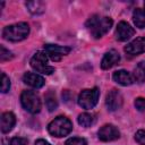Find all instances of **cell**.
I'll return each instance as SVG.
<instances>
[{"label":"cell","mask_w":145,"mask_h":145,"mask_svg":"<svg viewBox=\"0 0 145 145\" xmlns=\"http://www.w3.org/2000/svg\"><path fill=\"white\" fill-rule=\"evenodd\" d=\"M112 24L113 22L110 17H101L99 15H94L86 22V27L93 37L100 39L110 31Z\"/></svg>","instance_id":"6da1fadb"},{"label":"cell","mask_w":145,"mask_h":145,"mask_svg":"<svg viewBox=\"0 0 145 145\" xmlns=\"http://www.w3.org/2000/svg\"><path fill=\"white\" fill-rule=\"evenodd\" d=\"M29 33V26L27 23H17L9 26H6L2 31V35L6 40L11 42H18L28 36Z\"/></svg>","instance_id":"7a4b0ae2"},{"label":"cell","mask_w":145,"mask_h":145,"mask_svg":"<svg viewBox=\"0 0 145 145\" xmlns=\"http://www.w3.org/2000/svg\"><path fill=\"white\" fill-rule=\"evenodd\" d=\"M48 130L51 135L56 137H63L72 130V123L68 118L59 116L49 123Z\"/></svg>","instance_id":"3957f363"},{"label":"cell","mask_w":145,"mask_h":145,"mask_svg":"<svg viewBox=\"0 0 145 145\" xmlns=\"http://www.w3.org/2000/svg\"><path fill=\"white\" fill-rule=\"evenodd\" d=\"M20 102L25 110L31 113H37L41 110V101L39 95L33 91H24L20 95Z\"/></svg>","instance_id":"277c9868"},{"label":"cell","mask_w":145,"mask_h":145,"mask_svg":"<svg viewBox=\"0 0 145 145\" xmlns=\"http://www.w3.org/2000/svg\"><path fill=\"white\" fill-rule=\"evenodd\" d=\"M29 63H31V67L37 72L50 75L54 71V68L48 65V57H46V53L43 51H37L32 57Z\"/></svg>","instance_id":"5b68a950"},{"label":"cell","mask_w":145,"mask_h":145,"mask_svg":"<svg viewBox=\"0 0 145 145\" xmlns=\"http://www.w3.org/2000/svg\"><path fill=\"white\" fill-rule=\"evenodd\" d=\"M100 96V91L97 87L91 89H83L78 96V104L83 109H92L96 105Z\"/></svg>","instance_id":"8992f818"},{"label":"cell","mask_w":145,"mask_h":145,"mask_svg":"<svg viewBox=\"0 0 145 145\" xmlns=\"http://www.w3.org/2000/svg\"><path fill=\"white\" fill-rule=\"evenodd\" d=\"M44 49H45V53L50 57V59L52 61H59L63 56H66L70 52V48L60 46V45H56V44H45Z\"/></svg>","instance_id":"52a82bcc"},{"label":"cell","mask_w":145,"mask_h":145,"mask_svg":"<svg viewBox=\"0 0 145 145\" xmlns=\"http://www.w3.org/2000/svg\"><path fill=\"white\" fill-rule=\"evenodd\" d=\"M122 102H123L122 95L120 94V92L118 89H111L108 93L106 99H105L106 108L110 111H116V110L120 109L122 105Z\"/></svg>","instance_id":"ba28073f"},{"label":"cell","mask_w":145,"mask_h":145,"mask_svg":"<svg viewBox=\"0 0 145 145\" xmlns=\"http://www.w3.org/2000/svg\"><path fill=\"white\" fill-rule=\"evenodd\" d=\"M97 136L102 142H110V140H114L119 138L120 133L118 128L114 127L113 125H104L97 131Z\"/></svg>","instance_id":"9c48e42d"},{"label":"cell","mask_w":145,"mask_h":145,"mask_svg":"<svg viewBox=\"0 0 145 145\" xmlns=\"http://www.w3.org/2000/svg\"><path fill=\"white\" fill-rule=\"evenodd\" d=\"M135 34V29L126 22H120L116 28V39L118 41H127Z\"/></svg>","instance_id":"30bf717a"},{"label":"cell","mask_w":145,"mask_h":145,"mask_svg":"<svg viewBox=\"0 0 145 145\" xmlns=\"http://www.w3.org/2000/svg\"><path fill=\"white\" fill-rule=\"evenodd\" d=\"M125 51L128 54L137 56L145 52V37H137L125 46Z\"/></svg>","instance_id":"8fae6325"},{"label":"cell","mask_w":145,"mask_h":145,"mask_svg":"<svg viewBox=\"0 0 145 145\" xmlns=\"http://www.w3.org/2000/svg\"><path fill=\"white\" fill-rule=\"evenodd\" d=\"M119 61H120V54L116 50H110L104 54L101 61V67L102 69H109L114 65H117Z\"/></svg>","instance_id":"7c38bea8"},{"label":"cell","mask_w":145,"mask_h":145,"mask_svg":"<svg viewBox=\"0 0 145 145\" xmlns=\"http://www.w3.org/2000/svg\"><path fill=\"white\" fill-rule=\"evenodd\" d=\"M16 123V117L12 112H5L1 114V120H0V128L2 133H9Z\"/></svg>","instance_id":"4fadbf2b"},{"label":"cell","mask_w":145,"mask_h":145,"mask_svg":"<svg viewBox=\"0 0 145 145\" xmlns=\"http://www.w3.org/2000/svg\"><path fill=\"white\" fill-rule=\"evenodd\" d=\"M23 80H24L25 84H27L28 86H32L34 88H40L45 83V80L42 76H40L37 74H34V72H26L23 76Z\"/></svg>","instance_id":"5bb4252c"},{"label":"cell","mask_w":145,"mask_h":145,"mask_svg":"<svg viewBox=\"0 0 145 145\" xmlns=\"http://www.w3.org/2000/svg\"><path fill=\"white\" fill-rule=\"evenodd\" d=\"M113 80L122 86H129L134 83V78L133 76L130 75V72H128L127 70H118V71H114L113 72Z\"/></svg>","instance_id":"9a60e30c"},{"label":"cell","mask_w":145,"mask_h":145,"mask_svg":"<svg viewBox=\"0 0 145 145\" xmlns=\"http://www.w3.org/2000/svg\"><path fill=\"white\" fill-rule=\"evenodd\" d=\"M26 7H27L28 11L32 15H41L45 11V5L42 1H39V0L26 2Z\"/></svg>","instance_id":"2e32d148"},{"label":"cell","mask_w":145,"mask_h":145,"mask_svg":"<svg viewBox=\"0 0 145 145\" xmlns=\"http://www.w3.org/2000/svg\"><path fill=\"white\" fill-rule=\"evenodd\" d=\"M133 20L134 24L136 25V27L138 28H144L145 27V10L137 8L134 10L133 14Z\"/></svg>","instance_id":"e0dca14e"},{"label":"cell","mask_w":145,"mask_h":145,"mask_svg":"<svg viewBox=\"0 0 145 145\" xmlns=\"http://www.w3.org/2000/svg\"><path fill=\"white\" fill-rule=\"evenodd\" d=\"M45 104H46V108L48 110L51 112V111H54L57 108H58V102H57V99H56V95L52 91L48 92L45 94Z\"/></svg>","instance_id":"ac0fdd59"},{"label":"cell","mask_w":145,"mask_h":145,"mask_svg":"<svg viewBox=\"0 0 145 145\" xmlns=\"http://www.w3.org/2000/svg\"><path fill=\"white\" fill-rule=\"evenodd\" d=\"M134 77L138 83H143L145 82V60L140 61L136 68H135V72H134Z\"/></svg>","instance_id":"d6986e66"},{"label":"cell","mask_w":145,"mask_h":145,"mask_svg":"<svg viewBox=\"0 0 145 145\" xmlns=\"http://www.w3.org/2000/svg\"><path fill=\"white\" fill-rule=\"evenodd\" d=\"M78 123L83 127H89L94 123L95 121V118L93 114H89V113H82L78 116V119H77Z\"/></svg>","instance_id":"ffe728a7"},{"label":"cell","mask_w":145,"mask_h":145,"mask_svg":"<svg viewBox=\"0 0 145 145\" xmlns=\"http://www.w3.org/2000/svg\"><path fill=\"white\" fill-rule=\"evenodd\" d=\"M1 78H2V80H1V92L7 93L10 88V79L5 72L1 74Z\"/></svg>","instance_id":"44dd1931"},{"label":"cell","mask_w":145,"mask_h":145,"mask_svg":"<svg viewBox=\"0 0 145 145\" xmlns=\"http://www.w3.org/2000/svg\"><path fill=\"white\" fill-rule=\"evenodd\" d=\"M65 145H87L86 140L80 137H72L66 140Z\"/></svg>","instance_id":"7402d4cb"},{"label":"cell","mask_w":145,"mask_h":145,"mask_svg":"<svg viewBox=\"0 0 145 145\" xmlns=\"http://www.w3.org/2000/svg\"><path fill=\"white\" fill-rule=\"evenodd\" d=\"M12 57H14V56H12V53H11L9 50H7L3 45L0 46V60H1V61L9 60V59H11Z\"/></svg>","instance_id":"603a6c76"},{"label":"cell","mask_w":145,"mask_h":145,"mask_svg":"<svg viewBox=\"0 0 145 145\" xmlns=\"http://www.w3.org/2000/svg\"><path fill=\"white\" fill-rule=\"evenodd\" d=\"M135 139L139 145H145V130H138L135 135Z\"/></svg>","instance_id":"cb8c5ba5"},{"label":"cell","mask_w":145,"mask_h":145,"mask_svg":"<svg viewBox=\"0 0 145 145\" xmlns=\"http://www.w3.org/2000/svg\"><path fill=\"white\" fill-rule=\"evenodd\" d=\"M28 140L26 138H22V137H15L10 140L9 145H27Z\"/></svg>","instance_id":"d4e9b609"},{"label":"cell","mask_w":145,"mask_h":145,"mask_svg":"<svg viewBox=\"0 0 145 145\" xmlns=\"http://www.w3.org/2000/svg\"><path fill=\"white\" fill-rule=\"evenodd\" d=\"M135 106H136V109H138L139 111L145 110V99H143V97H137V99L135 100Z\"/></svg>","instance_id":"484cf974"},{"label":"cell","mask_w":145,"mask_h":145,"mask_svg":"<svg viewBox=\"0 0 145 145\" xmlns=\"http://www.w3.org/2000/svg\"><path fill=\"white\" fill-rule=\"evenodd\" d=\"M35 145H51L49 142H46V140H44V139H37L36 142H35Z\"/></svg>","instance_id":"4316f807"},{"label":"cell","mask_w":145,"mask_h":145,"mask_svg":"<svg viewBox=\"0 0 145 145\" xmlns=\"http://www.w3.org/2000/svg\"><path fill=\"white\" fill-rule=\"evenodd\" d=\"M144 6H145V3H144Z\"/></svg>","instance_id":"83f0119b"}]
</instances>
